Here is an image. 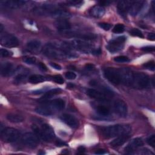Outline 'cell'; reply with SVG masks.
I'll use <instances>...</instances> for the list:
<instances>
[{"instance_id":"obj_1","label":"cell","mask_w":155,"mask_h":155,"mask_svg":"<svg viewBox=\"0 0 155 155\" xmlns=\"http://www.w3.org/2000/svg\"><path fill=\"white\" fill-rule=\"evenodd\" d=\"M73 50L70 42H62L61 43H48L43 49L44 54L53 59H61L74 57L71 52Z\"/></svg>"},{"instance_id":"obj_2","label":"cell","mask_w":155,"mask_h":155,"mask_svg":"<svg viewBox=\"0 0 155 155\" xmlns=\"http://www.w3.org/2000/svg\"><path fill=\"white\" fill-rule=\"evenodd\" d=\"M131 128L129 125L117 124L104 127L102 129V135L105 138H111L120 135L129 134Z\"/></svg>"},{"instance_id":"obj_3","label":"cell","mask_w":155,"mask_h":155,"mask_svg":"<svg viewBox=\"0 0 155 155\" xmlns=\"http://www.w3.org/2000/svg\"><path fill=\"white\" fill-rule=\"evenodd\" d=\"M32 130L38 138L45 141L50 140L55 136L53 129L47 124H42L41 128L36 125H33Z\"/></svg>"},{"instance_id":"obj_4","label":"cell","mask_w":155,"mask_h":155,"mask_svg":"<svg viewBox=\"0 0 155 155\" xmlns=\"http://www.w3.org/2000/svg\"><path fill=\"white\" fill-rule=\"evenodd\" d=\"M21 136V132L14 128L6 127L1 131V139L7 143H12L17 141Z\"/></svg>"},{"instance_id":"obj_5","label":"cell","mask_w":155,"mask_h":155,"mask_svg":"<svg viewBox=\"0 0 155 155\" xmlns=\"http://www.w3.org/2000/svg\"><path fill=\"white\" fill-rule=\"evenodd\" d=\"M150 79L149 76L142 72H136L133 73V79L131 85L138 88H145L150 85Z\"/></svg>"},{"instance_id":"obj_6","label":"cell","mask_w":155,"mask_h":155,"mask_svg":"<svg viewBox=\"0 0 155 155\" xmlns=\"http://www.w3.org/2000/svg\"><path fill=\"white\" fill-rule=\"evenodd\" d=\"M104 77L113 84L119 85L122 82L120 70L108 67L104 70Z\"/></svg>"},{"instance_id":"obj_7","label":"cell","mask_w":155,"mask_h":155,"mask_svg":"<svg viewBox=\"0 0 155 155\" xmlns=\"http://www.w3.org/2000/svg\"><path fill=\"white\" fill-rule=\"evenodd\" d=\"M69 42L73 49H76L82 52H91L92 53L93 51L94 50L93 44L85 40L74 39Z\"/></svg>"},{"instance_id":"obj_8","label":"cell","mask_w":155,"mask_h":155,"mask_svg":"<svg viewBox=\"0 0 155 155\" xmlns=\"http://www.w3.org/2000/svg\"><path fill=\"white\" fill-rule=\"evenodd\" d=\"M0 42L2 46L12 48L17 47L19 42L18 38L14 35L9 33H1Z\"/></svg>"},{"instance_id":"obj_9","label":"cell","mask_w":155,"mask_h":155,"mask_svg":"<svg viewBox=\"0 0 155 155\" xmlns=\"http://www.w3.org/2000/svg\"><path fill=\"white\" fill-rule=\"evenodd\" d=\"M125 40L126 38L124 36L113 39L108 42L107 46V48L110 52L112 53L117 52L123 48Z\"/></svg>"},{"instance_id":"obj_10","label":"cell","mask_w":155,"mask_h":155,"mask_svg":"<svg viewBox=\"0 0 155 155\" xmlns=\"http://www.w3.org/2000/svg\"><path fill=\"white\" fill-rule=\"evenodd\" d=\"M22 143L29 148H35L39 143V138L35 134L31 133H26L22 137Z\"/></svg>"},{"instance_id":"obj_11","label":"cell","mask_w":155,"mask_h":155,"mask_svg":"<svg viewBox=\"0 0 155 155\" xmlns=\"http://www.w3.org/2000/svg\"><path fill=\"white\" fill-rule=\"evenodd\" d=\"M114 109L116 113L120 117H125L127 114V105L122 99H117L114 102Z\"/></svg>"},{"instance_id":"obj_12","label":"cell","mask_w":155,"mask_h":155,"mask_svg":"<svg viewBox=\"0 0 155 155\" xmlns=\"http://www.w3.org/2000/svg\"><path fill=\"white\" fill-rule=\"evenodd\" d=\"M87 94L90 97L97 99L99 101H105L108 99V96L110 95L104 91H99L94 88L87 89Z\"/></svg>"},{"instance_id":"obj_13","label":"cell","mask_w":155,"mask_h":155,"mask_svg":"<svg viewBox=\"0 0 155 155\" xmlns=\"http://www.w3.org/2000/svg\"><path fill=\"white\" fill-rule=\"evenodd\" d=\"M55 25L60 32L65 34L70 32L71 28L70 23L65 18L58 19L55 22Z\"/></svg>"},{"instance_id":"obj_14","label":"cell","mask_w":155,"mask_h":155,"mask_svg":"<svg viewBox=\"0 0 155 155\" xmlns=\"http://www.w3.org/2000/svg\"><path fill=\"white\" fill-rule=\"evenodd\" d=\"M143 142L140 137H136L132 139L128 144L125 147V151L127 153H131L136 150L137 148L143 145Z\"/></svg>"},{"instance_id":"obj_15","label":"cell","mask_w":155,"mask_h":155,"mask_svg":"<svg viewBox=\"0 0 155 155\" xmlns=\"http://www.w3.org/2000/svg\"><path fill=\"white\" fill-rule=\"evenodd\" d=\"M25 2L26 1L21 0H5L1 1L0 4L1 7L10 9H15L22 6Z\"/></svg>"},{"instance_id":"obj_16","label":"cell","mask_w":155,"mask_h":155,"mask_svg":"<svg viewBox=\"0 0 155 155\" xmlns=\"http://www.w3.org/2000/svg\"><path fill=\"white\" fill-rule=\"evenodd\" d=\"M61 119L64 123H65L67 125H68L69 127L73 128H77L79 125V122L78 119L71 114H67V113L63 114L61 116Z\"/></svg>"},{"instance_id":"obj_17","label":"cell","mask_w":155,"mask_h":155,"mask_svg":"<svg viewBox=\"0 0 155 155\" xmlns=\"http://www.w3.org/2000/svg\"><path fill=\"white\" fill-rule=\"evenodd\" d=\"M35 111L37 113L43 116H50L55 113L48 102H46L45 104L36 107Z\"/></svg>"},{"instance_id":"obj_18","label":"cell","mask_w":155,"mask_h":155,"mask_svg":"<svg viewBox=\"0 0 155 155\" xmlns=\"http://www.w3.org/2000/svg\"><path fill=\"white\" fill-rule=\"evenodd\" d=\"M15 71V67L12 63L6 62L1 65V74L2 76L7 77L12 75Z\"/></svg>"},{"instance_id":"obj_19","label":"cell","mask_w":155,"mask_h":155,"mask_svg":"<svg viewBox=\"0 0 155 155\" xmlns=\"http://www.w3.org/2000/svg\"><path fill=\"white\" fill-rule=\"evenodd\" d=\"M144 3L145 1L142 0L133 1L128 11L130 14L132 16H136L141 10Z\"/></svg>"},{"instance_id":"obj_20","label":"cell","mask_w":155,"mask_h":155,"mask_svg":"<svg viewBox=\"0 0 155 155\" xmlns=\"http://www.w3.org/2000/svg\"><path fill=\"white\" fill-rule=\"evenodd\" d=\"M133 1H120L117 5V11L120 15H125L127 12L129 11L130 5Z\"/></svg>"},{"instance_id":"obj_21","label":"cell","mask_w":155,"mask_h":155,"mask_svg":"<svg viewBox=\"0 0 155 155\" xmlns=\"http://www.w3.org/2000/svg\"><path fill=\"white\" fill-rule=\"evenodd\" d=\"M129 138H130L129 134L120 135L119 136H117V137L115 139L110 142V145L113 147H120L123 144H124Z\"/></svg>"},{"instance_id":"obj_22","label":"cell","mask_w":155,"mask_h":155,"mask_svg":"<svg viewBox=\"0 0 155 155\" xmlns=\"http://www.w3.org/2000/svg\"><path fill=\"white\" fill-rule=\"evenodd\" d=\"M48 103L51 106L55 112L63 110L65 105V101L61 99H55L54 100L49 101Z\"/></svg>"},{"instance_id":"obj_23","label":"cell","mask_w":155,"mask_h":155,"mask_svg":"<svg viewBox=\"0 0 155 155\" xmlns=\"http://www.w3.org/2000/svg\"><path fill=\"white\" fill-rule=\"evenodd\" d=\"M105 9L102 6L95 5L91 8L90 13L91 16L95 18H100L104 16V15L105 14Z\"/></svg>"},{"instance_id":"obj_24","label":"cell","mask_w":155,"mask_h":155,"mask_svg":"<svg viewBox=\"0 0 155 155\" xmlns=\"http://www.w3.org/2000/svg\"><path fill=\"white\" fill-rule=\"evenodd\" d=\"M7 119L10 122L19 123L24 120V117L18 113H9L6 116Z\"/></svg>"},{"instance_id":"obj_25","label":"cell","mask_w":155,"mask_h":155,"mask_svg":"<svg viewBox=\"0 0 155 155\" xmlns=\"http://www.w3.org/2000/svg\"><path fill=\"white\" fill-rule=\"evenodd\" d=\"M41 46V43L39 40L32 39L28 41L27 44V47L28 50L31 51L38 50Z\"/></svg>"},{"instance_id":"obj_26","label":"cell","mask_w":155,"mask_h":155,"mask_svg":"<svg viewBox=\"0 0 155 155\" xmlns=\"http://www.w3.org/2000/svg\"><path fill=\"white\" fill-rule=\"evenodd\" d=\"M96 108L97 112L101 116H107L110 113V110L109 107L105 105H102V104L97 105Z\"/></svg>"},{"instance_id":"obj_27","label":"cell","mask_w":155,"mask_h":155,"mask_svg":"<svg viewBox=\"0 0 155 155\" xmlns=\"http://www.w3.org/2000/svg\"><path fill=\"white\" fill-rule=\"evenodd\" d=\"M62 92V90L61 88H54L51 89L50 90H48L45 93V94L42 96V99H48L49 98L52 97L53 96L58 94Z\"/></svg>"},{"instance_id":"obj_28","label":"cell","mask_w":155,"mask_h":155,"mask_svg":"<svg viewBox=\"0 0 155 155\" xmlns=\"http://www.w3.org/2000/svg\"><path fill=\"white\" fill-rule=\"evenodd\" d=\"M44 81L45 78L41 74H32L28 78V81L31 84H38Z\"/></svg>"},{"instance_id":"obj_29","label":"cell","mask_w":155,"mask_h":155,"mask_svg":"<svg viewBox=\"0 0 155 155\" xmlns=\"http://www.w3.org/2000/svg\"><path fill=\"white\" fill-rule=\"evenodd\" d=\"M125 30V27L122 24H118L116 25L113 28V32L114 33H122Z\"/></svg>"},{"instance_id":"obj_30","label":"cell","mask_w":155,"mask_h":155,"mask_svg":"<svg viewBox=\"0 0 155 155\" xmlns=\"http://www.w3.org/2000/svg\"><path fill=\"white\" fill-rule=\"evenodd\" d=\"M26 78H27L26 73H19L17 76H16V77L15 78L14 82L15 83L19 84V83L24 81V80H25Z\"/></svg>"},{"instance_id":"obj_31","label":"cell","mask_w":155,"mask_h":155,"mask_svg":"<svg viewBox=\"0 0 155 155\" xmlns=\"http://www.w3.org/2000/svg\"><path fill=\"white\" fill-rule=\"evenodd\" d=\"M22 60L23 61L27 64H29V65H32V64H35L36 61V59L35 57H32V56H24L23 58H22Z\"/></svg>"},{"instance_id":"obj_32","label":"cell","mask_w":155,"mask_h":155,"mask_svg":"<svg viewBox=\"0 0 155 155\" xmlns=\"http://www.w3.org/2000/svg\"><path fill=\"white\" fill-rule=\"evenodd\" d=\"M130 33L131 35L132 36H137V37H139L140 38H143L144 36H143V35L142 34V31L137 29V28H134V29H132L130 31Z\"/></svg>"},{"instance_id":"obj_33","label":"cell","mask_w":155,"mask_h":155,"mask_svg":"<svg viewBox=\"0 0 155 155\" xmlns=\"http://www.w3.org/2000/svg\"><path fill=\"white\" fill-rule=\"evenodd\" d=\"M143 67L148 70L154 71L155 69V65H154V62L153 61H150L149 62H147L145 63L143 65Z\"/></svg>"},{"instance_id":"obj_34","label":"cell","mask_w":155,"mask_h":155,"mask_svg":"<svg viewBox=\"0 0 155 155\" xmlns=\"http://www.w3.org/2000/svg\"><path fill=\"white\" fill-rule=\"evenodd\" d=\"M114 60L117 62H127L129 61L128 58L125 56H119L115 57L114 58Z\"/></svg>"},{"instance_id":"obj_35","label":"cell","mask_w":155,"mask_h":155,"mask_svg":"<svg viewBox=\"0 0 155 155\" xmlns=\"http://www.w3.org/2000/svg\"><path fill=\"white\" fill-rule=\"evenodd\" d=\"M147 142L148 145L154 148L155 147V136L154 134L150 136L147 139Z\"/></svg>"},{"instance_id":"obj_36","label":"cell","mask_w":155,"mask_h":155,"mask_svg":"<svg viewBox=\"0 0 155 155\" xmlns=\"http://www.w3.org/2000/svg\"><path fill=\"white\" fill-rule=\"evenodd\" d=\"M53 80L56 83L59 84H64V82L63 78L59 74L54 75V76H53Z\"/></svg>"},{"instance_id":"obj_37","label":"cell","mask_w":155,"mask_h":155,"mask_svg":"<svg viewBox=\"0 0 155 155\" xmlns=\"http://www.w3.org/2000/svg\"><path fill=\"white\" fill-rule=\"evenodd\" d=\"M65 77L69 80H73L76 78V74L72 71H68L65 74Z\"/></svg>"},{"instance_id":"obj_38","label":"cell","mask_w":155,"mask_h":155,"mask_svg":"<svg viewBox=\"0 0 155 155\" xmlns=\"http://www.w3.org/2000/svg\"><path fill=\"white\" fill-rule=\"evenodd\" d=\"M98 25L101 28H102V29H104L105 30H108L111 27V24H110L108 23H106V22H101V23H99Z\"/></svg>"},{"instance_id":"obj_39","label":"cell","mask_w":155,"mask_h":155,"mask_svg":"<svg viewBox=\"0 0 155 155\" xmlns=\"http://www.w3.org/2000/svg\"><path fill=\"white\" fill-rule=\"evenodd\" d=\"M0 54L2 57H8L12 55V53L6 49L1 48L0 50Z\"/></svg>"},{"instance_id":"obj_40","label":"cell","mask_w":155,"mask_h":155,"mask_svg":"<svg viewBox=\"0 0 155 155\" xmlns=\"http://www.w3.org/2000/svg\"><path fill=\"white\" fill-rule=\"evenodd\" d=\"M142 50L145 51V52H153L154 51V46H146L144 47H142Z\"/></svg>"},{"instance_id":"obj_41","label":"cell","mask_w":155,"mask_h":155,"mask_svg":"<svg viewBox=\"0 0 155 155\" xmlns=\"http://www.w3.org/2000/svg\"><path fill=\"white\" fill-rule=\"evenodd\" d=\"M38 67H39V68L41 70H42V71H45L47 70V68L46 65H45L44 63H42V62H39V64H38Z\"/></svg>"},{"instance_id":"obj_42","label":"cell","mask_w":155,"mask_h":155,"mask_svg":"<svg viewBox=\"0 0 155 155\" xmlns=\"http://www.w3.org/2000/svg\"><path fill=\"white\" fill-rule=\"evenodd\" d=\"M50 65L51 67H53V68H54L57 70H61V68H62L60 65H59L58 64H56V63H54V62H50Z\"/></svg>"},{"instance_id":"obj_43","label":"cell","mask_w":155,"mask_h":155,"mask_svg":"<svg viewBox=\"0 0 155 155\" xmlns=\"http://www.w3.org/2000/svg\"><path fill=\"white\" fill-rule=\"evenodd\" d=\"M68 3H69L71 5L77 6V5H82L83 2L82 1H68Z\"/></svg>"},{"instance_id":"obj_44","label":"cell","mask_w":155,"mask_h":155,"mask_svg":"<svg viewBox=\"0 0 155 155\" xmlns=\"http://www.w3.org/2000/svg\"><path fill=\"white\" fill-rule=\"evenodd\" d=\"M147 38L148 39L150 40V41H154V39H155V35H154V33H148V36H147Z\"/></svg>"},{"instance_id":"obj_45","label":"cell","mask_w":155,"mask_h":155,"mask_svg":"<svg viewBox=\"0 0 155 155\" xmlns=\"http://www.w3.org/2000/svg\"><path fill=\"white\" fill-rule=\"evenodd\" d=\"M94 153L96 154H104L106 153V151L104 149H99V150H97Z\"/></svg>"},{"instance_id":"obj_46","label":"cell","mask_w":155,"mask_h":155,"mask_svg":"<svg viewBox=\"0 0 155 155\" xmlns=\"http://www.w3.org/2000/svg\"><path fill=\"white\" fill-rule=\"evenodd\" d=\"M78 151L79 153H84L85 151V148L84 146H80L78 147Z\"/></svg>"},{"instance_id":"obj_47","label":"cell","mask_w":155,"mask_h":155,"mask_svg":"<svg viewBox=\"0 0 155 155\" xmlns=\"http://www.w3.org/2000/svg\"><path fill=\"white\" fill-rule=\"evenodd\" d=\"M85 68L87 70H89V71H91L92 70L93 68H94V66L93 65L91 64H88L85 65Z\"/></svg>"},{"instance_id":"obj_48","label":"cell","mask_w":155,"mask_h":155,"mask_svg":"<svg viewBox=\"0 0 155 155\" xmlns=\"http://www.w3.org/2000/svg\"><path fill=\"white\" fill-rule=\"evenodd\" d=\"M56 145H57L58 147H61V146H64V145H67V144H66L65 143L61 141V140H58V141L56 142Z\"/></svg>"},{"instance_id":"obj_49","label":"cell","mask_w":155,"mask_h":155,"mask_svg":"<svg viewBox=\"0 0 155 155\" xmlns=\"http://www.w3.org/2000/svg\"><path fill=\"white\" fill-rule=\"evenodd\" d=\"M3 28H4V27H3L2 25V24H0V33H2Z\"/></svg>"},{"instance_id":"obj_50","label":"cell","mask_w":155,"mask_h":155,"mask_svg":"<svg viewBox=\"0 0 155 155\" xmlns=\"http://www.w3.org/2000/svg\"><path fill=\"white\" fill-rule=\"evenodd\" d=\"M38 154H44V151L43 152H39Z\"/></svg>"}]
</instances>
